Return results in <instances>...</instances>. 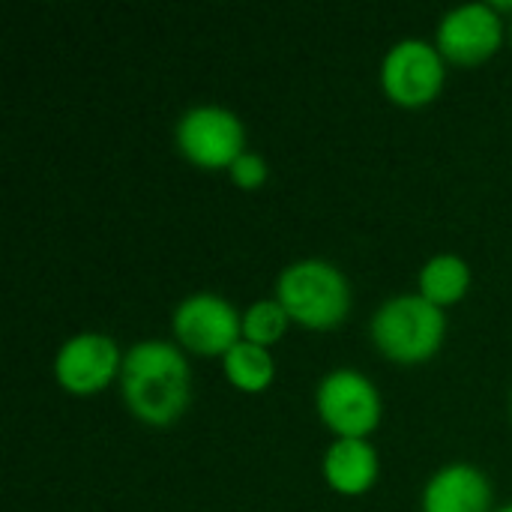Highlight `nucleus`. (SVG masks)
<instances>
[{
	"label": "nucleus",
	"instance_id": "nucleus-1",
	"mask_svg": "<svg viewBox=\"0 0 512 512\" xmlns=\"http://www.w3.org/2000/svg\"><path fill=\"white\" fill-rule=\"evenodd\" d=\"M120 393L135 420L153 429L177 423L192 399V372L171 342H138L123 354Z\"/></svg>",
	"mask_w": 512,
	"mask_h": 512
},
{
	"label": "nucleus",
	"instance_id": "nucleus-2",
	"mask_svg": "<svg viewBox=\"0 0 512 512\" xmlns=\"http://www.w3.org/2000/svg\"><path fill=\"white\" fill-rule=\"evenodd\" d=\"M372 342L375 348L399 366L429 363L447 336L444 312L420 294H402L387 300L372 315Z\"/></svg>",
	"mask_w": 512,
	"mask_h": 512
},
{
	"label": "nucleus",
	"instance_id": "nucleus-3",
	"mask_svg": "<svg viewBox=\"0 0 512 512\" xmlns=\"http://www.w3.org/2000/svg\"><path fill=\"white\" fill-rule=\"evenodd\" d=\"M276 300L306 330H333L351 312V285L339 267L321 258L297 261L282 270Z\"/></svg>",
	"mask_w": 512,
	"mask_h": 512
},
{
	"label": "nucleus",
	"instance_id": "nucleus-4",
	"mask_svg": "<svg viewBox=\"0 0 512 512\" xmlns=\"http://www.w3.org/2000/svg\"><path fill=\"white\" fill-rule=\"evenodd\" d=\"M318 417L336 438H369L384 414L378 387L354 372V369H336L330 372L315 393Z\"/></svg>",
	"mask_w": 512,
	"mask_h": 512
},
{
	"label": "nucleus",
	"instance_id": "nucleus-5",
	"mask_svg": "<svg viewBox=\"0 0 512 512\" xmlns=\"http://www.w3.org/2000/svg\"><path fill=\"white\" fill-rule=\"evenodd\" d=\"M177 147L195 168L228 171L246 153V129L234 111L219 105H198L180 117Z\"/></svg>",
	"mask_w": 512,
	"mask_h": 512
},
{
	"label": "nucleus",
	"instance_id": "nucleus-6",
	"mask_svg": "<svg viewBox=\"0 0 512 512\" xmlns=\"http://www.w3.org/2000/svg\"><path fill=\"white\" fill-rule=\"evenodd\" d=\"M444 57L423 39L396 42L381 63L384 96L402 108H423L438 99L444 87Z\"/></svg>",
	"mask_w": 512,
	"mask_h": 512
},
{
	"label": "nucleus",
	"instance_id": "nucleus-7",
	"mask_svg": "<svg viewBox=\"0 0 512 512\" xmlns=\"http://www.w3.org/2000/svg\"><path fill=\"white\" fill-rule=\"evenodd\" d=\"M177 342L198 357H225L237 342H243L240 312L216 294L186 297L171 318Z\"/></svg>",
	"mask_w": 512,
	"mask_h": 512
},
{
	"label": "nucleus",
	"instance_id": "nucleus-8",
	"mask_svg": "<svg viewBox=\"0 0 512 512\" xmlns=\"http://www.w3.org/2000/svg\"><path fill=\"white\" fill-rule=\"evenodd\" d=\"M123 369L120 348L105 333H78L72 336L54 360L57 384L72 396L102 393Z\"/></svg>",
	"mask_w": 512,
	"mask_h": 512
},
{
	"label": "nucleus",
	"instance_id": "nucleus-9",
	"mask_svg": "<svg viewBox=\"0 0 512 512\" xmlns=\"http://www.w3.org/2000/svg\"><path fill=\"white\" fill-rule=\"evenodd\" d=\"M504 42V24L492 3H468L444 15L438 24V42L444 60L456 66L486 63Z\"/></svg>",
	"mask_w": 512,
	"mask_h": 512
},
{
	"label": "nucleus",
	"instance_id": "nucleus-10",
	"mask_svg": "<svg viewBox=\"0 0 512 512\" xmlns=\"http://www.w3.org/2000/svg\"><path fill=\"white\" fill-rule=\"evenodd\" d=\"M423 512H492V486L474 465H447L426 483Z\"/></svg>",
	"mask_w": 512,
	"mask_h": 512
},
{
	"label": "nucleus",
	"instance_id": "nucleus-11",
	"mask_svg": "<svg viewBox=\"0 0 512 512\" xmlns=\"http://www.w3.org/2000/svg\"><path fill=\"white\" fill-rule=\"evenodd\" d=\"M381 462L369 441L363 438H336L324 456V480L339 495H366L378 480Z\"/></svg>",
	"mask_w": 512,
	"mask_h": 512
},
{
	"label": "nucleus",
	"instance_id": "nucleus-12",
	"mask_svg": "<svg viewBox=\"0 0 512 512\" xmlns=\"http://www.w3.org/2000/svg\"><path fill=\"white\" fill-rule=\"evenodd\" d=\"M471 288V270L459 255H435L420 270V297L438 309L459 303Z\"/></svg>",
	"mask_w": 512,
	"mask_h": 512
},
{
	"label": "nucleus",
	"instance_id": "nucleus-13",
	"mask_svg": "<svg viewBox=\"0 0 512 512\" xmlns=\"http://www.w3.org/2000/svg\"><path fill=\"white\" fill-rule=\"evenodd\" d=\"M222 366H225V378L240 393H264L273 384V375H276L270 351L261 348V345H252V342H237L222 357Z\"/></svg>",
	"mask_w": 512,
	"mask_h": 512
},
{
	"label": "nucleus",
	"instance_id": "nucleus-14",
	"mask_svg": "<svg viewBox=\"0 0 512 512\" xmlns=\"http://www.w3.org/2000/svg\"><path fill=\"white\" fill-rule=\"evenodd\" d=\"M288 312L279 300H258L243 312V342L270 348L276 345L288 330Z\"/></svg>",
	"mask_w": 512,
	"mask_h": 512
},
{
	"label": "nucleus",
	"instance_id": "nucleus-15",
	"mask_svg": "<svg viewBox=\"0 0 512 512\" xmlns=\"http://www.w3.org/2000/svg\"><path fill=\"white\" fill-rule=\"evenodd\" d=\"M228 174H231V183H234L237 189L252 192V189H258V186L267 180V162H264L258 153H243V156L228 168Z\"/></svg>",
	"mask_w": 512,
	"mask_h": 512
},
{
	"label": "nucleus",
	"instance_id": "nucleus-16",
	"mask_svg": "<svg viewBox=\"0 0 512 512\" xmlns=\"http://www.w3.org/2000/svg\"><path fill=\"white\" fill-rule=\"evenodd\" d=\"M495 512H512V504H507V507H501V510H495Z\"/></svg>",
	"mask_w": 512,
	"mask_h": 512
}]
</instances>
